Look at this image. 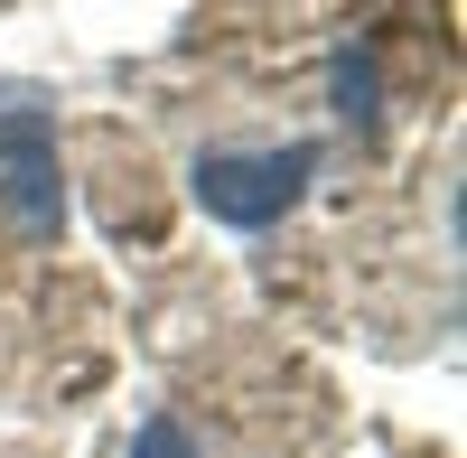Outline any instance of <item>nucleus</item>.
I'll use <instances>...</instances> for the list:
<instances>
[{"mask_svg":"<svg viewBox=\"0 0 467 458\" xmlns=\"http://www.w3.org/2000/svg\"><path fill=\"white\" fill-rule=\"evenodd\" d=\"M308 169H318L308 141H290V150H215V160H197V197L224 224H271V215L299 197Z\"/></svg>","mask_w":467,"mask_h":458,"instance_id":"f257e3e1","label":"nucleus"}]
</instances>
